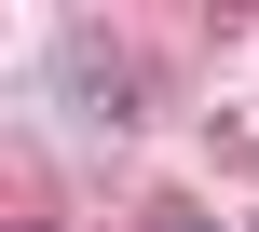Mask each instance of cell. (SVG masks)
Masks as SVG:
<instances>
[{"instance_id":"obj_1","label":"cell","mask_w":259,"mask_h":232,"mask_svg":"<svg viewBox=\"0 0 259 232\" xmlns=\"http://www.w3.org/2000/svg\"><path fill=\"white\" fill-rule=\"evenodd\" d=\"M55 96H68L82 123H109V137H137L164 82H150V55H123L109 27H68V41H55Z\"/></svg>"},{"instance_id":"obj_2","label":"cell","mask_w":259,"mask_h":232,"mask_svg":"<svg viewBox=\"0 0 259 232\" xmlns=\"http://www.w3.org/2000/svg\"><path fill=\"white\" fill-rule=\"evenodd\" d=\"M137 232H219V219H205L191 191H150V205H137Z\"/></svg>"},{"instance_id":"obj_3","label":"cell","mask_w":259,"mask_h":232,"mask_svg":"<svg viewBox=\"0 0 259 232\" xmlns=\"http://www.w3.org/2000/svg\"><path fill=\"white\" fill-rule=\"evenodd\" d=\"M14 232H55V219H14Z\"/></svg>"}]
</instances>
